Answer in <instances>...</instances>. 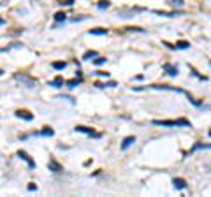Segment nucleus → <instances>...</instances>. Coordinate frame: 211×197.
Masks as SVG:
<instances>
[{
  "instance_id": "obj_1",
  "label": "nucleus",
  "mask_w": 211,
  "mask_h": 197,
  "mask_svg": "<svg viewBox=\"0 0 211 197\" xmlns=\"http://www.w3.org/2000/svg\"><path fill=\"white\" fill-rule=\"evenodd\" d=\"M153 125H162V127H178V125H183V127H190V122L188 120H153Z\"/></svg>"
},
{
  "instance_id": "obj_2",
  "label": "nucleus",
  "mask_w": 211,
  "mask_h": 197,
  "mask_svg": "<svg viewBox=\"0 0 211 197\" xmlns=\"http://www.w3.org/2000/svg\"><path fill=\"white\" fill-rule=\"evenodd\" d=\"M18 157H19L21 160H25V162L28 164V167H30V169H35V162H33V160H32V159H30V157L26 155V151L19 150V151H18Z\"/></svg>"
},
{
  "instance_id": "obj_3",
  "label": "nucleus",
  "mask_w": 211,
  "mask_h": 197,
  "mask_svg": "<svg viewBox=\"0 0 211 197\" xmlns=\"http://www.w3.org/2000/svg\"><path fill=\"white\" fill-rule=\"evenodd\" d=\"M76 130H77V132H85V134H88V136H93V137H100V134H97V132H93L92 129H88V127H83V125L76 127Z\"/></svg>"
},
{
  "instance_id": "obj_4",
  "label": "nucleus",
  "mask_w": 211,
  "mask_h": 197,
  "mask_svg": "<svg viewBox=\"0 0 211 197\" xmlns=\"http://www.w3.org/2000/svg\"><path fill=\"white\" fill-rule=\"evenodd\" d=\"M48 167H49L53 173H60V171H62V166H60V164H58L55 159H49V164H48Z\"/></svg>"
},
{
  "instance_id": "obj_5",
  "label": "nucleus",
  "mask_w": 211,
  "mask_h": 197,
  "mask_svg": "<svg viewBox=\"0 0 211 197\" xmlns=\"http://www.w3.org/2000/svg\"><path fill=\"white\" fill-rule=\"evenodd\" d=\"M164 70H167L169 76H178V67H174L171 63H164Z\"/></svg>"
},
{
  "instance_id": "obj_6",
  "label": "nucleus",
  "mask_w": 211,
  "mask_h": 197,
  "mask_svg": "<svg viewBox=\"0 0 211 197\" xmlns=\"http://www.w3.org/2000/svg\"><path fill=\"white\" fill-rule=\"evenodd\" d=\"M134 143H136V137H134V136L125 137V139H123V143H121V150H127V148H129V146H132Z\"/></svg>"
},
{
  "instance_id": "obj_7",
  "label": "nucleus",
  "mask_w": 211,
  "mask_h": 197,
  "mask_svg": "<svg viewBox=\"0 0 211 197\" xmlns=\"http://www.w3.org/2000/svg\"><path fill=\"white\" fill-rule=\"evenodd\" d=\"M16 116H18V118H23V120H26V122H32V120H33V116H32L28 111H16Z\"/></svg>"
},
{
  "instance_id": "obj_8",
  "label": "nucleus",
  "mask_w": 211,
  "mask_h": 197,
  "mask_svg": "<svg viewBox=\"0 0 211 197\" xmlns=\"http://www.w3.org/2000/svg\"><path fill=\"white\" fill-rule=\"evenodd\" d=\"M174 188H178V190H183L185 187H187V181L183 180V178H174Z\"/></svg>"
},
{
  "instance_id": "obj_9",
  "label": "nucleus",
  "mask_w": 211,
  "mask_h": 197,
  "mask_svg": "<svg viewBox=\"0 0 211 197\" xmlns=\"http://www.w3.org/2000/svg\"><path fill=\"white\" fill-rule=\"evenodd\" d=\"M197 150H211V144H204V143H197V144H194V148L190 150V153L197 151Z\"/></svg>"
},
{
  "instance_id": "obj_10",
  "label": "nucleus",
  "mask_w": 211,
  "mask_h": 197,
  "mask_svg": "<svg viewBox=\"0 0 211 197\" xmlns=\"http://www.w3.org/2000/svg\"><path fill=\"white\" fill-rule=\"evenodd\" d=\"M51 67H53V69H56V70H63V69L67 67V63H65V62H53V63H51Z\"/></svg>"
},
{
  "instance_id": "obj_11",
  "label": "nucleus",
  "mask_w": 211,
  "mask_h": 197,
  "mask_svg": "<svg viewBox=\"0 0 211 197\" xmlns=\"http://www.w3.org/2000/svg\"><path fill=\"white\" fill-rule=\"evenodd\" d=\"M90 33H92V35H106L107 30H106V28H93V30H90Z\"/></svg>"
},
{
  "instance_id": "obj_12",
  "label": "nucleus",
  "mask_w": 211,
  "mask_h": 197,
  "mask_svg": "<svg viewBox=\"0 0 211 197\" xmlns=\"http://www.w3.org/2000/svg\"><path fill=\"white\" fill-rule=\"evenodd\" d=\"M65 18H67V14H65V12H62V11L55 14V21H65Z\"/></svg>"
},
{
  "instance_id": "obj_13",
  "label": "nucleus",
  "mask_w": 211,
  "mask_h": 197,
  "mask_svg": "<svg viewBox=\"0 0 211 197\" xmlns=\"http://www.w3.org/2000/svg\"><path fill=\"white\" fill-rule=\"evenodd\" d=\"M187 48H190V42H187V41H181L176 44V49H187Z\"/></svg>"
},
{
  "instance_id": "obj_14",
  "label": "nucleus",
  "mask_w": 211,
  "mask_h": 197,
  "mask_svg": "<svg viewBox=\"0 0 211 197\" xmlns=\"http://www.w3.org/2000/svg\"><path fill=\"white\" fill-rule=\"evenodd\" d=\"M49 85H51V86H56V88H60V86L63 85V79H62V78H56V79H55V81H51Z\"/></svg>"
},
{
  "instance_id": "obj_15",
  "label": "nucleus",
  "mask_w": 211,
  "mask_h": 197,
  "mask_svg": "<svg viewBox=\"0 0 211 197\" xmlns=\"http://www.w3.org/2000/svg\"><path fill=\"white\" fill-rule=\"evenodd\" d=\"M37 134H39V136H53L55 132H53V129H49V127H46V129H44L42 132H37Z\"/></svg>"
},
{
  "instance_id": "obj_16",
  "label": "nucleus",
  "mask_w": 211,
  "mask_h": 197,
  "mask_svg": "<svg viewBox=\"0 0 211 197\" xmlns=\"http://www.w3.org/2000/svg\"><path fill=\"white\" fill-rule=\"evenodd\" d=\"M92 56H97V51H86V53L83 55L85 60H92Z\"/></svg>"
},
{
  "instance_id": "obj_17",
  "label": "nucleus",
  "mask_w": 211,
  "mask_h": 197,
  "mask_svg": "<svg viewBox=\"0 0 211 197\" xmlns=\"http://www.w3.org/2000/svg\"><path fill=\"white\" fill-rule=\"evenodd\" d=\"M79 83H81V79H79V78H77V79H70V81H67V85H69L70 88H74V86H76V85H79Z\"/></svg>"
},
{
  "instance_id": "obj_18",
  "label": "nucleus",
  "mask_w": 211,
  "mask_h": 197,
  "mask_svg": "<svg viewBox=\"0 0 211 197\" xmlns=\"http://www.w3.org/2000/svg\"><path fill=\"white\" fill-rule=\"evenodd\" d=\"M93 63H95V65H102V63H106V58H102V56H97V58L93 60Z\"/></svg>"
},
{
  "instance_id": "obj_19",
  "label": "nucleus",
  "mask_w": 211,
  "mask_h": 197,
  "mask_svg": "<svg viewBox=\"0 0 211 197\" xmlns=\"http://www.w3.org/2000/svg\"><path fill=\"white\" fill-rule=\"evenodd\" d=\"M109 7V2H99V9H107Z\"/></svg>"
},
{
  "instance_id": "obj_20",
  "label": "nucleus",
  "mask_w": 211,
  "mask_h": 197,
  "mask_svg": "<svg viewBox=\"0 0 211 197\" xmlns=\"http://www.w3.org/2000/svg\"><path fill=\"white\" fill-rule=\"evenodd\" d=\"M173 5H178V7H181V5H183V0H174V2H173Z\"/></svg>"
},
{
  "instance_id": "obj_21",
  "label": "nucleus",
  "mask_w": 211,
  "mask_h": 197,
  "mask_svg": "<svg viewBox=\"0 0 211 197\" xmlns=\"http://www.w3.org/2000/svg\"><path fill=\"white\" fill-rule=\"evenodd\" d=\"M97 74H99V76H106V78H107V76H109V72H104V70H99V72H97Z\"/></svg>"
},
{
  "instance_id": "obj_22",
  "label": "nucleus",
  "mask_w": 211,
  "mask_h": 197,
  "mask_svg": "<svg viewBox=\"0 0 211 197\" xmlns=\"http://www.w3.org/2000/svg\"><path fill=\"white\" fill-rule=\"evenodd\" d=\"M35 188H37V185H35V183H30V185H28V190H35Z\"/></svg>"
},
{
  "instance_id": "obj_23",
  "label": "nucleus",
  "mask_w": 211,
  "mask_h": 197,
  "mask_svg": "<svg viewBox=\"0 0 211 197\" xmlns=\"http://www.w3.org/2000/svg\"><path fill=\"white\" fill-rule=\"evenodd\" d=\"M4 23H5V21H4V19H2V18H0V26H2V25H4Z\"/></svg>"
},
{
  "instance_id": "obj_24",
  "label": "nucleus",
  "mask_w": 211,
  "mask_h": 197,
  "mask_svg": "<svg viewBox=\"0 0 211 197\" xmlns=\"http://www.w3.org/2000/svg\"><path fill=\"white\" fill-rule=\"evenodd\" d=\"M2 74H4V70H2V69H0V76H2Z\"/></svg>"
}]
</instances>
